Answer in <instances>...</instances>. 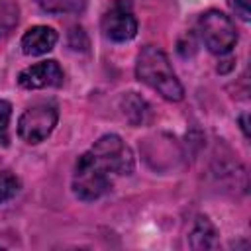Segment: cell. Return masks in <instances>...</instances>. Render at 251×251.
<instances>
[{
    "label": "cell",
    "instance_id": "6da1fadb",
    "mask_svg": "<svg viewBox=\"0 0 251 251\" xmlns=\"http://www.w3.org/2000/svg\"><path fill=\"white\" fill-rule=\"evenodd\" d=\"M135 75L141 82L151 86L157 94H161L169 102H178L184 98V88L176 78L169 57L155 45H145L135 63Z\"/></svg>",
    "mask_w": 251,
    "mask_h": 251
},
{
    "label": "cell",
    "instance_id": "7a4b0ae2",
    "mask_svg": "<svg viewBox=\"0 0 251 251\" xmlns=\"http://www.w3.org/2000/svg\"><path fill=\"white\" fill-rule=\"evenodd\" d=\"M198 33L202 43L214 55H226L237 41L233 22L220 10H208L198 18Z\"/></svg>",
    "mask_w": 251,
    "mask_h": 251
},
{
    "label": "cell",
    "instance_id": "3957f363",
    "mask_svg": "<svg viewBox=\"0 0 251 251\" xmlns=\"http://www.w3.org/2000/svg\"><path fill=\"white\" fill-rule=\"evenodd\" d=\"M110 184H112L110 175L96 163L90 151L78 157L75 165V175H73V190L76 198L84 202H92L102 194H106Z\"/></svg>",
    "mask_w": 251,
    "mask_h": 251
},
{
    "label": "cell",
    "instance_id": "277c9868",
    "mask_svg": "<svg viewBox=\"0 0 251 251\" xmlns=\"http://www.w3.org/2000/svg\"><path fill=\"white\" fill-rule=\"evenodd\" d=\"M59 110L53 102H37L29 106L18 120V135L25 143H41L57 126Z\"/></svg>",
    "mask_w": 251,
    "mask_h": 251
},
{
    "label": "cell",
    "instance_id": "5b68a950",
    "mask_svg": "<svg viewBox=\"0 0 251 251\" xmlns=\"http://www.w3.org/2000/svg\"><path fill=\"white\" fill-rule=\"evenodd\" d=\"M90 153L108 175H129L133 171L131 149L116 133L102 135L90 147Z\"/></svg>",
    "mask_w": 251,
    "mask_h": 251
},
{
    "label": "cell",
    "instance_id": "8992f818",
    "mask_svg": "<svg viewBox=\"0 0 251 251\" xmlns=\"http://www.w3.org/2000/svg\"><path fill=\"white\" fill-rule=\"evenodd\" d=\"M102 31L112 41H129L137 33V20L129 0H114L102 16Z\"/></svg>",
    "mask_w": 251,
    "mask_h": 251
},
{
    "label": "cell",
    "instance_id": "52a82bcc",
    "mask_svg": "<svg viewBox=\"0 0 251 251\" xmlns=\"http://www.w3.org/2000/svg\"><path fill=\"white\" fill-rule=\"evenodd\" d=\"M18 84L22 88H27V90L61 86L63 84V71H61L57 61H41V63L25 67L18 75Z\"/></svg>",
    "mask_w": 251,
    "mask_h": 251
},
{
    "label": "cell",
    "instance_id": "ba28073f",
    "mask_svg": "<svg viewBox=\"0 0 251 251\" xmlns=\"http://www.w3.org/2000/svg\"><path fill=\"white\" fill-rule=\"evenodd\" d=\"M57 43V31L53 27H47V25H35V27H29L24 37H22V51L25 55H43L47 51H51Z\"/></svg>",
    "mask_w": 251,
    "mask_h": 251
},
{
    "label": "cell",
    "instance_id": "9c48e42d",
    "mask_svg": "<svg viewBox=\"0 0 251 251\" xmlns=\"http://www.w3.org/2000/svg\"><path fill=\"white\" fill-rule=\"evenodd\" d=\"M188 245L192 249H216L220 245L218 229L206 216H198L194 220V226L188 233Z\"/></svg>",
    "mask_w": 251,
    "mask_h": 251
},
{
    "label": "cell",
    "instance_id": "30bf717a",
    "mask_svg": "<svg viewBox=\"0 0 251 251\" xmlns=\"http://www.w3.org/2000/svg\"><path fill=\"white\" fill-rule=\"evenodd\" d=\"M43 12L49 14H78L84 10V0H35Z\"/></svg>",
    "mask_w": 251,
    "mask_h": 251
},
{
    "label": "cell",
    "instance_id": "8fae6325",
    "mask_svg": "<svg viewBox=\"0 0 251 251\" xmlns=\"http://www.w3.org/2000/svg\"><path fill=\"white\" fill-rule=\"evenodd\" d=\"M122 108H124V116L133 124V126H137V124H141L143 122V118H145V102H143V98H139L135 92H129V94H126L124 98H122Z\"/></svg>",
    "mask_w": 251,
    "mask_h": 251
},
{
    "label": "cell",
    "instance_id": "7c38bea8",
    "mask_svg": "<svg viewBox=\"0 0 251 251\" xmlns=\"http://www.w3.org/2000/svg\"><path fill=\"white\" fill-rule=\"evenodd\" d=\"M20 20V8L16 2L2 0L0 2V37L8 35Z\"/></svg>",
    "mask_w": 251,
    "mask_h": 251
},
{
    "label": "cell",
    "instance_id": "4fadbf2b",
    "mask_svg": "<svg viewBox=\"0 0 251 251\" xmlns=\"http://www.w3.org/2000/svg\"><path fill=\"white\" fill-rule=\"evenodd\" d=\"M20 190V178L8 171H2L0 173V204L14 198Z\"/></svg>",
    "mask_w": 251,
    "mask_h": 251
},
{
    "label": "cell",
    "instance_id": "5bb4252c",
    "mask_svg": "<svg viewBox=\"0 0 251 251\" xmlns=\"http://www.w3.org/2000/svg\"><path fill=\"white\" fill-rule=\"evenodd\" d=\"M12 118V104L8 100H0V143L6 145L8 137H6V129Z\"/></svg>",
    "mask_w": 251,
    "mask_h": 251
},
{
    "label": "cell",
    "instance_id": "9a60e30c",
    "mask_svg": "<svg viewBox=\"0 0 251 251\" xmlns=\"http://www.w3.org/2000/svg\"><path fill=\"white\" fill-rule=\"evenodd\" d=\"M231 8L243 22L249 20V0H231Z\"/></svg>",
    "mask_w": 251,
    "mask_h": 251
},
{
    "label": "cell",
    "instance_id": "2e32d148",
    "mask_svg": "<svg viewBox=\"0 0 251 251\" xmlns=\"http://www.w3.org/2000/svg\"><path fill=\"white\" fill-rule=\"evenodd\" d=\"M241 129H243L245 137H249V131H247V116H241Z\"/></svg>",
    "mask_w": 251,
    "mask_h": 251
}]
</instances>
